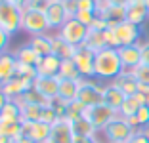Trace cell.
Here are the masks:
<instances>
[{
    "instance_id": "6da1fadb",
    "label": "cell",
    "mask_w": 149,
    "mask_h": 143,
    "mask_svg": "<svg viewBox=\"0 0 149 143\" xmlns=\"http://www.w3.org/2000/svg\"><path fill=\"white\" fill-rule=\"evenodd\" d=\"M94 71H96V78L113 82L115 78L124 71L123 61L118 57V50H115V48H105V50L97 52L96 59H94Z\"/></svg>"
},
{
    "instance_id": "7a4b0ae2",
    "label": "cell",
    "mask_w": 149,
    "mask_h": 143,
    "mask_svg": "<svg viewBox=\"0 0 149 143\" xmlns=\"http://www.w3.org/2000/svg\"><path fill=\"white\" fill-rule=\"evenodd\" d=\"M23 8L13 4L12 0H0V29H4L10 36L21 31Z\"/></svg>"
},
{
    "instance_id": "3957f363",
    "label": "cell",
    "mask_w": 149,
    "mask_h": 143,
    "mask_svg": "<svg viewBox=\"0 0 149 143\" xmlns=\"http://www.w3.org/2000/svg\"><path fill=\"white\" fill-rule=\"evenodd\" d=\"M136 132L138 130H134V128L128 124L126 118L117 117L115 120H111L109 124L101 130V134H103V137H105L107 143H128L134 137Z\"/></svg>"
},
{
    "instance_id": "277c9868",
    "label": "cell",
    "mask_w": 149,
    "mask_h": 143,
    "mask_svg": "<svg viewBox=\"0 0 149 143\" xmlns=\"http://www.w3.org/2000/svg\"><path fill=\"white\" fill-rule=\"evenodd\" d=\"M21 31H25L27 35L36 36V35H46L48 33V21L44 12L33 8H23V15H21Z\"/></svg>"
},
{
    "instance_id": "5b68a950",
    "label": "cell",
    "mask_w": 149,
    "mask_h": 143,
    "mask_svg": "<svg viewBox=\"0 0 149 143\" xmlns=\"http://www.w3.org/2000/svg\"><path fill=\"white\" fill-rule=\"evenodd\" d=\"M88 33H90V29H88L86 25H82L79 19L69 17L65 23H63L61 29L57 31V36H61V38L65 40V42H69L71 46L79 48V46H82V44L86 42Z\"/></svg>"
},
{
    "instance_id": "8992f818",
    "label": "cell",
    "mask_w": 149,
    "mask_h": 143,
    "mask_svg": "<svg viewBox=\"0 0 149 143\" xmlns=\"http://www.w3.org/2000/svg\"><path fill=\"white\" fill-rule=\"evenodd\" d=\"M77 101L82 103L86 109L103 103V86H100V84L94 82V80H86V78H82L80 84H79Z\"/></svg>"
},
{
    "instance_id": "52a82bcc",
    "label": "cell",
    "mask_w": 149,
    "mask_h": 143,
    "mask_svg": "<svg viewBox=\"0 0 149 143\" xmlns=\"http://www.w3.org/2000/svg\"><path fill=\"white\" fill-rule=\"evenodd\" d=\"M84 117L90 120V124H92L97 132H101L111 120H115V118L118 117V113L115 111V109H111L109 105L100 103V105H94V107H88L86 113H84Z\"/></svg>"
},
{
    "instance_id": "ba28073f",
    "label": "cell",
    "mask_w": 149,
    "mask_h": 143,
    "mask_svg": "<svg viewBox=\"0 0 149 143\" xmlns=\"http://www.w3.org/2000/svg\"><path fill=\"white\" fill-rule=\"evenodd\" d=\"M94 59H96V53L92 50H88L86 46H79L77 48V52L73 56V61L77 69L80 71V76L86 78V80H92L96 78V71H94Z\"/></svg>"
},
{
    "instance_id": "9c48e42d",
    "label": "cell",
    "mask_w": 149,
    "mask_h": 143,
    "mask_svg": "<svg viewBox=\"0 0 149 143\" xmlns=\"http://www.w3.org/2000/svg\"><path fill=\"white\" fill-rule=\"evenodd\" d=\"M117 35V40H118V48L120 46H132V44H140V38H141V27L138 25H132L128 21H123L118 25L111 27Z\"/></svg>"
},
{
    "instance_id": "30bf717a",
    "label": "cell",
    "mask_w": 149,
    "mask_h": 143,
    "mask_svg": "<svg viewBox=\"0 0 149 143\" xmlns=\"http://www.w3.org/2000/svg\"><path fill=\"white\" fill-rule=\"evenodd\" d=\"M44 15H46V21H48V29L56 31V33L61 29L63 23L69 19L61 0H50L48 8H46V12H44Z\"/></svg>"
},
{
    "instance_id": "8fae6325",
    "label": "cell",
    "mask_w": 149,
    "mask_h": 143,
    "mask_svg": "<svg viewBox=\"0 0 149 143\" xmlns=\"http://www.w3.org/2000/svg\"><path fill=\"white\" fill-rule=\"evenodd\" d=\"M73 141H74L73 122H71L69 118H59V120L52 126L50 139L46 143H73Z\"/></svg>"
},
{
    "instance_id": "7c38bea8",
    "label": "cell",
    "mask_w": 149,
    "mask_h": 143,
    "mask_svg": "<svg viewBox=\"0 0 149 143\" xmlns=\"http://www.w3.org/2000/svg\"><path fill=\"white\" fill-rule=\"evenodd\" d=\"M33 88L50 103V99L57 97V92H59V76H36V80L33 82Z\"/></svg>"
},
{
    "instance_id": "4fadbf2b",
    "label": "cell",
    "mask_w": 149,
    "mask_h": 143,
    "mask_svg": "<svg viewBox=\"0 0 149 143\" xmlns=\"http://www.w3.org/2000/svg\"><path fill=\"white\" fill-rule=\"evenodd\" d=\"M118 57L123 61L124 71H134L138 65H141V42L132 44V46H120Z\"/></svg>"
},
{
    "instance_id": "5bb4252c",
    "label": "cell",
    "mask_w": 149,
    "mask_h": 143,
    "mask_svg": "<svg viewBox=\"0 0 149 143\" xmlns=\"http://www.w3.org/2000/svg\"><path fill=\"white\" fill-rule=\"evenodd\" d=\"M124 13H126V6H113L109 2H103L97 6V15L101 19H105L109 29L124 21Z\"/></svg>"
},
{
    "instance_id": "9a60e30c",
    "label": "cell",
    "mask_w": 149,
    "mask_h": 143,
    "mask_svg": "<svg viewBox=\"0 0 149 143\" xmlns=\"http://www.w3.org/2000/svg\"><path fill=\"white\" fill-rule=\"evenodd\" d=\"M33 88V82H29V80H25V78H19V76H13L12 80H8V82H4L2 86H0V90L6 94V97L8 99H21V95L25 94L27 90H31Z\"/></svg>"
},
{
    "instance_id": "2e32d148",
    "label": "cell",
    "mask_w": 149,
    "mask_h": 143,
    "mask_svg": "<svg viewBox=\"0 0 149 143\" xmlns=\"http://www.w3.org/2000/svg\"><path fill=\"white\" fill-rule=\"evenodd\" d=\"M52 126L44 122H23V135L31 137L35 143H46L50 139Z\"/></svg>"
},
{
    "instance_id": "e0dca14e",
    "label": "cell",
    "mask_w": 149,
    "mask_h": 143,
    "mask_svg": "<svg viewBox=\"0 0 149 143\" xmlns=\"http://www.w3.org/2000/svg\"><path fill=\"white\" fill-rule=\"evenodd\" d=\"M15 69H17L15 53H12V52L0 53V86L15 76Z\"/></svg>"
},
{
    "instance_id": "ac0fdd59",
    "label": "cell",
    "mask_w": 149,
    "mask_h": 143,
    "mask_svg": "<svg viewBox=\"0 0 149 143\" xmlns=\"http://www.w3.org/2000/svg\"><path fill=\"white\" fill-rule=\"evenodd\" d=\"M124 99H126V95L123 94V90L115 82H109L103 86V103L109 105L111 109H115L117 113H118V109H120V105L124 103Z\"/></svg>"
},
{
    "instance_id": "d6986e66",
    "label": "cell",
    "mask_w": 149,
    "mask_h": 143,
    "mask_svg": "<svg viewBox=\"0 0 149 143\" xmlns=\"http://www.w3.org/2000/svg\"><path fill=\"white\" fill-rule=\"evenodd\" d=\"M59 69H61V59L57 56H54V53L44 56L42 59L38 61V65H36L38 76H57V74H59Z\"/></svg>"
},
{
    "instance_id": "ffe728a7",
    "label": "cell",
    "mask_w": 149,
    "mask_h": 143,
    "mask_svg": "<svg viewBox=\"0 0 149 143\" xmlns=\"http://www.w3.org/2000/svg\"><path fill=\"white\" fill-rule=\"evenodd\" d=\"M113 82L117 84L120 90H123V94L126 95V97H130V95H136L138 92H140V82H138L136 76L132 74V71H123V73L118 74Z\"/></svg>"
},
{
    "instance_id": "44dd1931",
    "label": "cell",
    "mask_w": 149,
    "mask_h": 143,
    "mask_svg": "<svg viewBox=\"0 0 149 143\" xmlns=\"http://www.w3.org/2000/svg\"><path fill=\"white\" fill-rule=\"evenodd\" d=\"M141 105H145V97L138 92L136 95H130V97L124 99V103L120 105V109H118V117H123V118L136 117V113L140 111Z\"/></svg>"
},
{
    "instance_id": "7402d4cb",
    "label": "cell",
    "mask_w": 149,
    "mask_h": 143,
    "mask_svg": "<svg viewBox=\"0 0 149 143\" xmlns=\"http://www.w3.org/2000/svg\"><path fill=\"white\" fill-rule=\"evenodd\" d=\"M149 17V12L143 4H128L126 6V13H124V21L132 23V25L141 27Z\"/></svg>"
},
{
    "instance_id": "603a6c76",
    "label": "cell",
    "mask_w": 149,
    "mask_h": 143,
    "mask_svg": "<svg viewBox=\"0 0 149 143\" xmlns=\"http://www.w3.org/2000/svg\"><path fill=\"white\" fill-rule=\"evenodd\" d=\"M27 44H29L36 53H40V56L44 57V56H50V53H52L54 36H50L48 33H46V35H36V36H31V40Z\"/></svg>"
},
{
    "instance_id": "cb8c5ba5",
    "label": "cell",
    "mask_w": 149,
    "mask_h": 143,
    "mask_svg": "<svg viewBox=\"0 0 149 143\" xmlns=\"http://www.w3.org/2000/svg\"><path fill=\"white\" fill-rule=\"evenodd\" d=\"M52 36H54V46H52V53H54V56H57L61 61L73 59L74 52H77V48L71 46L69 42H65L61 36H57V33H56V35H52Z\"/></svg>"
},
{
    "instance_id": "d4e9b609",
    "label": "cell",
    "mask_w": 149,
    "mask_h": 143,
    "mask_svg": "<svg viewBox=\"0 0 149 143\" xmlns=\"http://www.w3.org/2000/svg\"><path fill=\"white\" fill-rule=\"evenodd\" d=\"M13 53H15V59H17L19 63H23V65H31V67H36V65H38V61L42 59V56L36 53L29 44H23V46L17 48Z\"/></svg>"
},
{
    "instance_id": "484cf974",
    "label": "cell",
    "mask_w": 149,
    "mask_h": 143,
    "mask_svg": "<svg viewBox=\"0 0 149 143\" xmlns=\"http://www.w3.org/2000/svg\"><path fill=\"white\" fill-rule=\"evenodd\" d=\"M79 84L80 80H61L59 78V92H57V97H61L63 101L71 103V101L77 99V94H79Z\"/></svg>"
},
{
    "instance_id": "4316f807",
    "label": "cell",
    "mask_w": 149,
    "mask_h": 143,
    "mask_svg": "<svg viewBox=\"0 0 149 143\" xmlns=\"http://www.w3.org/2000/svg\"><path fill=\"white\" fill-rule=\"evenodd\" d=\"M44 107L46 105H40V103H21V120L23 122H40Z\"/></svg>"
},
{
    "instance_id": "83f0119b",
    "label": "cell",
    "mask_w": 149,
    "mask_h": 143,
    "mask_svg": "<svg viewBox=\"0 0 149 143\" xmlns=\"http://www.w3.org/2000/svg\"><path fill=\"white\" fill-rule=\"evenodd\" d=\"M84 46H86L88 50H92L94 53L101 52V50H105V48H107L105 31H92V29H90V33H88V36H86V42H84Z\"/></svg>"
},
{
    "instance_id": "f1b7e54d",
    "label": "cell",
    "mask_w": 149,
    "mask_h": 143,
    "mask_svg": "<svg viewBox=\"0 0 149 143\" xmlns=\"http://www.w3.org/2000/svg\"><path fill=\"white\" fill-rule=\"evenodd\" d=\"M21 120V103L10 99L0 113V122H19Z\"/></svg>"
},
{
    "instance_id": "f546056e",
    "label": "cell",
    "mask_w": 149,
    "mask_h": 143,
    "mask_svg": "<svg viewBox=\"0 0 149 143\" xmlns=\"http://www.w3.org/2000/svg\"><path fill=\"white\" fill-rule=\"evenodd\" d=\"M57 76L61 78V80H82L80 76V71L77 69L73 59H65L61 61V69H59V74Z\"/></svg>"
},
{
    "instance_id": "4dcf8cb0",
    "label": "cell",
    "mask_w": 149,
    "mask_h": 143,
    "mask_svg": "<svg viewBox=\"0 0 149 143\" xmlns=\"http://www.w3.org/2000/svg\"><path fill=\"white\" fill-rule=\"evenodd\" d=\"M73 130H74V135H82V137H96L97 135V130L90 124L86 117L79 118V120L73 122Z\"/></svg>"
},
{
    "instance_id": "1f68e13d",
    "label": "cell",
    "mask_w": 149,
    "mask_h": 143,
    "mask_svg": "<svg viewBox=\"0 0 149 143\" xmlns=\"http://www.w3.org/2000/svg\"><path fill=\"white\" fill-rule=\"evenodd\" d=\"M23 134V120L19 122H0V135L10 139H17Z\"/></svg>"
},
{
    "instance_id": "d6a6232c",
    "label": "cell",
    "mask_w": 149,
    "mask_h": 143,
    "mask_svg": "<svg viewBox=\"0 0 149 143\" xmlns=\"http://www.w3.org/2000/svg\"><path fill=\"white\" fill-rule=\"evenodd\" d=\"M84 113H86V107L74 99V101H71V103H67V115H65V118H69L71 122H74V120H79V118H82Z\"/></svg>"
},
{
    "instance_id": "836d02e7",
    "label": "cell",
    "mask_w": 149,
    "mask_h": 143,
    "mask_svg": "<svg viewBox=\"0 0 149 143\" xmlns=\"http://www.w3.org/2000/svg\"><path fill=\"white\" fill-rule=\"evenodd\" d=\"M15 76H19V78H25V80H29V82H35V80H36V76H38V73H36V67L23 65V63H19V61H17V69H15Z\"/></svg>"
},
{
    "instance_id": "e575fe53",
    "label": "cell",
    "mask_w": 149,
    "mask_h": 143,
    "mask_svg": "<svg viewBox=\"0 0 149 143\" xmlns=\"http://www.w3.org/2000/svg\"><path fill=\"white\" fill-rule=\"evenodd\" d=\"M17 101H21V103H40V105H48V101L44 99V97L35 90V88L27 90L25 94L21 95V99H17Z\"/></svg>"
},
{
    "instance_id": "d590c367",
    "label": "cell",
    "mask_w": 149,
    "mask_h": 143,
    "mask_svg": "<svg viewBox=\"0 0 149 143\" xmlns=\"http://www.w3.org/2000/svg\"><path fill=\"white\" fill-rule=\"evenodd\" d=\"M132 74L136 76V80H138L140 84L149 86V67H147V65H143V63H141V65H138L136 69L132 71Z\"/></svg>"
},
{
    "instance_id": "8d00e7d4",
    "label": "cell",
    "mask_w": 149,
    "mask_h": 143,
    "mask_svg": "<svg viewBox=\"0 0 149 143\" xmlns=\"http://www.w3.org/2000/svg\"><path fill=\"white\" fill-rule=\"evenodd\" d=\"M48 105L56 111V115L59 118H65V115H67V101H63L61 97H54V99H50Z\"/></svg>"
},
{
    "instance_id": "74e56055",
    "label": "cell",
    "mask_w": 149,
    "mask_h": 143,
    "mask_svg": "<svg viewBox=\"0 0 149 143\" xmlns=\"http://www.w3.org/2000/svg\"><path fill=\"white\" fill-rule=\"evenodd\" d=\"M57 120H59V117L56 115V111H54V109L50 107V105H46V107H44V111H42V118H40V122L54 126Z\"/></svg>"
},
{
    "instance_id": "f35d334b",
    "label": "cell",
    "mask_w": 149,
    "mask_h": 143,
    "mask_svg": "<svg viewBox=\"0 0 149 143\" xmlns=\"http://www.w3.org/2000/svg\"><path fill=\"white\" fill-rule=\"evenodd\" d=\"M97 17V12H79L77 15H74V19H79L82 25H86L88 29H90V25H92L94 21H96Z\"/></svg>"
},
{
    "instance_id": "ab89813d",
    "label": "cell",
    "mask_w": 149,
    "mask_h": 143,
    "mask_svg": "<svg viewBox=\"0 0 149 143\" xmlns=\"http://www.w3.org/2000/svg\"><path fill=\"white\" fill-rule=\"evenodd\" d=\"M136 118H138V124H140V128H143V126L149 124V105H141L140 111L136 113Z\"/></svg>"
},
{
    "instance_id": "60d3db41",
    "label": "cell",
    "mask_w": 149,
    "mask_h": 143,
    "mask_svg": "<svg viewBox=\"0 0 149 143\" xmlns=\"http://www.w3.org/2000/svg\"><path fill=\"white\" fill-rule=\"evenodd\" d=\"M79 12H97V2L96 0H77Z\"/></svg>"
},
{
    "instance_id": "b9f144b4",
    "label": "cell",
    "mask_w": 149,
    "mask_h": 143,
    "mask_svg": "<svg viewBox=\"0 0 149 143\" xmlns=\"http://www.w3.org/2000/svg\"><path fill=\"white\" fill-rule=\"evenodd\" d=\"M63 8H65V12H67V17H74V15L79 13L77 0H65V2H63Z\"/></svg>"
},
{
    "instance_id": "7bdbcfd3",
    "label": "cell",
    "mask_w": 149,
    "mask_h": 143,
    "mask_svg": "<svg viewBox=\"0 0 149 143\" xmlns=\"http://www.w3.org/2000/svg\"><path fill=\"white\" fill-rule=\"evenodd\" d=\"M48 2H50V0H29L25 8H33V10H38V12H46Z\"/></svg>"
},
{
    "instance_id": "ee69618b",
    "label": "cell",
    "mask_w": 149,
    "mask_h": 143,
    "mask_svg": "<svg viewBox=\"0 0 149 143\" xmlns=\"http://www.w3.org/2000/svg\"><path fill=\"white\" fill-rule=\"evenodd\" d=\"M105 42H107V48H115V50H118V40H117V35H115L113 29L105 31Z\"/></svg>"
},
{
    "instance_id": "f6af8a7d",
    "label": "cell",
    "mask_w": 149,
    "mask_h": 143,
    "mask_svg": "<svg viewBox=\"0 0 149 143\" xmlns=\"http://www.w3.org/2000/svg\"><path fill=\"white\" fill-rule=\"evenodd\" d=\"M10 38H12V36H10L4 29H0V53L6 52V48H8V44H10Z\"/></svg>"
},
{
    "instance_id": "bcb514c9",
    "label": "cell",
    "mask_w": 149,
    "mask_h": 143,
    "mask_svg": "<svg viewBox=\"0 0 149 143\" xmlns=\"http://www.w3.org/2000/svg\"><path fill=\"white\" fill-rule=\"evenodd\" d=\"M141 63L149 67V40L141 42Z\"/></svg>"
},
{
    "instance_id": "7dc6e473",
    "label": "cell",
    "mask_w": 149,
    "mask_h": 143,
    "mask_svg": "<svg viewBox=\"0 0 149 143\" xmlns=\"http://www.w3.org/2000/svg\"><path fill=\"white\" fill-rule=\"evenodd\" d=\"M73 143H101L97 137H82V135H74Z\"/></svg>"
},
{
    "instance_id": "c3c4849f",
    "label": "cell",
    "mask_w": 149,
    "mask_h": 143,
    "mask_svg": "<svg viewBox=\"0 0 149 143\" xmlns=\"http://www.w3.org/2000/svg\"><path fill=\"white\" fill-rule=\"evenodd\" d=\"M130 141H132V143H149V139H147V137H145V135H143V134H141V132H140V130H138V132H136V134H134V137H132V139H130Z\"/></svg>"
},
{
    "instance_id": "681fc988",
    "label": "cell",
    "mask_w": 149,
    "mask_h": 143,
    "mask_svg": "<svg viewBox=\"0 0 149 143\" xmlns=\"http://www.w3.org/2000/svg\"><path fill=\"white\" fill-rule=\"evenodd\" d=\"M140 94L145 97V105H149V86H143V84H140Z\"/></svg>"
},
{
    "instance_id": "f907efd6",
    "label": "cell",
    "mask_w": 149,
    "mask_h": 143,
    "mask_svg": "<svg viewBox=\"0 0 149 143\" xmlns=\"http://www.w3.org/2000/svg\"><path fill=\"white\" fill-rule=\"evenodd\" d=\"M8 97H6V94H4V92H2V90H0V113H2V109H4L6 107V103H8Z\"/></svg>"
},
{
    "instance_id": "816d5d0a",
    "label": "cell",
    "mask_w": 149,
    "mask_h": 143,
    "mask_svg": "<svg viewBox=\"0 0 149 143\" xmlns=\"http://www.w3.org/2000/svg\"><path fill=\"white\" fill-rule=\"evenodd\" d=\"M13 143H35V141H33L31 137H27V135H23V134H21L17 139H13Z\"/></svg>"
},
{
    "instance_id": "f5cc1de1",
    "label": "cell",
    "mask_w": 149,
    "mask_h": 143,
    "mask_svg": "<svg viewBox=\"0 0 149 143\" xmlns=\"http://www.w3.org/2000/svg\"><path fill=\"white\" fill-rule=\"evenodd\" d=\"M107 2L113 6H126L128 4V0H107Z\"/></svg>"
},
{
    "instance_id": "db71d44e",
    "label": "cell",
    "mask_w": 149,
    "mask_h": 143,
    "mask_svg": "<svg viewBox=\"0 0 149 143\" xmlns=\"http://www.w3.org/2000/svg\"><path fill=\"white\" fill-rule=\"evenodd\" d=\"M12 2H13V4H17V6H21V8H25L29 0H12Z\"/></svg>"
},
{
    "instance_id": "11a10c76",
    "label": "cell",
    "mask_w": 149,
    "mask_h": 143,
    "mask_svg": "<svg viewBox=\"0 0 149 143\" xmlns=\"http://www.w3.org/2000/svg\"><path fill=\"white\" fill-rule=\"evenodd\" d=\"M140 132H141V134H143L145 137L149 139V124H147V126H143V128H140Z\"/></svg>"
},
{
    "instance_id": "9f6ffc18",
    "label": "cell",
    "mask_w": 149,
    "mask_h": 143,
    "mask_svg": "<svg viewBox=\"0 0 149 143\" xmlns=\"http://www.w3.org/2000/svg\"><path fill=\"white\" fill-rule=\"evenodd\" d=\"M0 143H13V139H10V137H4V135H0Z\"/></svg>"
},
{
    "instance_id": "6f0895ef",
    "label": "cell",
    "mask_w": 149,
    "mask_h": 143,
    "mask_svg": "<svg viewBox=\"0 0 149 143\" xmlns=\"http://www.w3.org/2000/svg\"><path fill=\"white\" fill-rule=\"evenodd\" d=\"M143 6L147 8V12H149V0H143Z\"/></svg>"
},
{
    "instance_id": "680465c9",
    "label": "cell",
    "mask_w": 149,
    "mask_h": 143,
    "mask_svg": "<svg viewBox=\"0 0 149 143\" xmlns=\"http://www.w3.org/2000/svg\"><path fill=\"white\" fill-rule=\"evenodd\" d=\"M97 4H103V2H107V0H96Z\"/></svg>"
},
{
    "instance_id": "91938a15",
    "label": "cell",
    "mask_w": 149,
    "mask_h": 143,
    "mask_svg": "<svg viewBox=\"0 0 149 143\" xmlns=\"http://www.w3.org/2000/svg\"><path fill=\"white\" fill-rule=\"evenodd\" d=\"M61 2H65V0H61Z\"/></svg>"
}]
</instances>
